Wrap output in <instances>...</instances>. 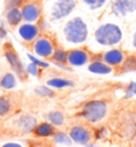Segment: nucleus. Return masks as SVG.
Returning a JSON list of instances; mask_svg holds the SVG:
<instances>
[{
	"label": "nucleus",
	"instance_id": "1",
	"mask_svg": "<svg viewBox=\"0 0 136 147\" xmlns=\"http://www.w3.org/2000/svg\"><path fill=\"white\" fill-rule=\"evenodd\" d=\"M127 31L121 19L110 16L107 19H102L96 26L92 33V38L94 44L100 49L118 47L125 42Z\"/></svg>",
	"mask_w": 136,
	"mask_h": 147
},
{
	"label": "nucleus",
	"instance_id": "2",
	"mask_svg": "<svg viewBox=\"0 0 136 147\" xmlns=\"http://www.w3.org/2000/svg\"><path fill=\"white\" fill-rule=\"evenodd\" d=\"M61 36L63 43L70 48L83 46L92 36L88 19L82 15L70 16L63 22Z\"/></svg>",
	"mask_w": 136,
	"mask_h": 147
},
{
	"label": "nucleus",
	"instance_id": "3",
	"mask_svg": "<svg viewBox=\"0 0 136 147\" xmlns=\"http://www.w3.org/2000/svg\"><path fill=\"white\" fill-rule=\"evenodd\" d=\"M79 0H49L46 4V17L50 24L64 22L74 14Z\"/></svg>",
	"mask_w": 136,
	"mask_h": 147
},
{
	"label": "nucleus",
	"instance_id": "4",
	"mask_svg": "<svg viewBox=\"0 0 136 147\" xmlns=\"http://www.w3.org/2000/svg\"><path fill=\"white\" fill-rule=\"evenodd\" d=\"M109 113V105L101 99H92L85 102L80 110V116L86 123L97 125L105 119Z\"/></svg>",
	"mask_w": 136,
	"mask_h": 147
},
{
	"label": "nucleus",
	"instance_id": "5",
	"mask_svg": "<svg viewBox=\"0 0 136 147\" xmlns=\"http://www.w3.org/2000/svg\"><path fill=\"white\" fill-rule=\"evenodd\" d=\"M2 51H3V57L5 59V62L10 67V69L18 77L19 80L26 81L28 78V74L26 71V66L22 63L21 59L17 51L15 50L13 45L11 43H4L2 46Z\"/></svg>",
	"mask_w": 136,
	"mask_h": 147
},
{
	"label": "nucleus",
	"instance_id": "6",
	"mask_svg": "<svg viewBox=\"0 0 136 147\" xmlns=\"http://www.w3.org/2000/svg\"><path fill=\"white\" fill-rule=\"evenodd\" d=\"M107 13L118 19H127L136 15V0H111Z\"/></svg>",
	"mask_w": 136,
	"mask_h": 147
},
{
	"label": "nucleus",
	"instance_id": "7",
	"mask_svg": "<svg viewBox=\"0 0 136 147\" xmlns=\"http://www.w3.org/2000/svg\"><path fill=\"white\" fill-rule=\"evenodd\" d=\"M31 46V51L38 58H42L44 60H50L52 55L54 52L56 45L54 40L47 34H41L34 40Z\"/></svg>",
	"mask_w": 136,
	"mask_h": 147
},
{
	"label": "nucleus",
	"instance_id": "8",
	"mask_svg": "<svg viewBox=\"0 0 136 147\" xmlns=\"http://www.w3.org/2000/svg\"><path fill=\"white\" fill-rule=\"evenodd\" d=\"M12 128L20 134L33 133L34 128L38 124L37 118L31 113H20L11 118Z\"/></svg>",
	"mask_w": 136,
	"mask_h": 147
},
{
	"label": "nucleus",
	"instance_id": "9",
	"mask_svg": "<svg viewBox=\"0 0 136 147\" xmlns=\"http://www.w3.org/2000/svg\"><path fill=\"white\" fill-rule=\"evenodd\" d=\"M97 55L111 67L119 68L128 58V52L121 47H113L97 53Z\"/></svg>",
	"mask_w": 136,
	"mask_h": 147
},
{
	"label": "nucleus",
	"instance_id": "10",
	"mask_svg": "<svg viewBox=\"0 0 136 147\" xmlns=\"http://www.w3.org/2000/svg\"><path fill=\"white\" fill-rule=\"evenodd\" d=\"M92 57V52L83 46L70 48L67 55V65L69 67H83L90 62Z\"/></svg>",
	"mask_w": 136,
	"mask_h": 147
},
{
	"label": "nucleus",
	"instance_id": "11",
	"mask_svg": "<svg viewBox=\"0 0 136 147\" xmlns=\"http://www.w3.org/2000/svg\"><path fill=\"white\" fill-rule=\"evenodd\" d=\"M16 36L25 45H31L42 34L37 24L23 22L15 29Z\"/></svg>",
	"mask_w": 136,
	"mask_h": 147
},
{
	"label": "nucleus",
	"instance_id": "12",
	"mask_svg": "<svg viewBox=\"0 0 136 147\" xmlns=\"http://www.w3.org/2000/svg\"><path fill=\"white\" fill-rule=\"evenodd\" d=\"M72 143L81 146H86L94 139V131L86 125H74L68 131Z\"/></svg>",
	"mask_w": 136,
	"mask_h": 147
},
{
	"label": "nucleus",
	"instance_id": "13",
	"mask_svg": "<svg viewBox=\"0 0 136 147\" xmlns=\"http://www.w3.org/2000/svg\"><path fill=\"white\" fill-rule=\"evenodd\" d=\"M20 9L23 22L37 24L43 18V7L37 0H27Z\"/></svg>",
	"mask_w": 136,
	"mask_h": 147
},
{
	"label": "nucleus",
	"instance_id": "14",
	"mask_svg": "<svg viewBox=\"0 0 136 147\" xmlns=\"http://www.w3.org/2000/svg\"><path fill=\"white\" fill-rule=\"evenodd\" d=\"M111 0H79V5L85 13L99 14L107 10Z\"/></svg>",
	"mask_w": 136,
	"mask_h": 147
},
{
	"label": "nucleus",
	"instance_id": "15",
	"mask_svg": "<svg viewBox=\"0 0 136 147\" xmlns=\"http://www.w3.org/2000/svg\"><path fill=\"white\" fill-rule=\"evenodd\" d=\"M87 70L89 73L95 74V75H110L114 71V68L111 67L110 65H107L105 62H103L102 60L100 59L97 55V53L92 55L90 62L87 64Z\"/></svg>",
	"mask_w": 136,
	"mask_h": 147
},
{
	"label": "nucleus",
	"instance_id": "16",
	"mask_svg": "<svg viewBox=\"0 0 136 147\" xmlns=\"http://www.w3.org/2000/svg\"><path fill=\"white\" fill-rule=\"evenodd\" d=\"M18 77L12 70L4 71L0 75V90L4 92L15 91L18 86Z\"/></svg>",
	"mask_w": 136,
	"mask_h": 147
},
{
	"label": "nucleus",
	"instance_id": "17",
	"mask_svg": "<svg viewBox=\"0 0 136 147\" xmlns=\"http://www.w3.org/2000/svg\"><path fill=\"white\" fill-rule=\"evenodd\" d=\"M3 18L7 22V25L9 26V28L16 29L21 22H23L21 9L20 7H14V9L4 10Z\"/></svg>",
	"mask_w": 136,
	"mask_h": 147
},
{
	"label": "nucleus",
	"instance_id": "18",
	"mask_svg": "<svg viewBox=\"0 0 136 147\" xmlns=\"http://www.w3.org/2000/svg\"><path fill=\"white\" fill-rule=\"evenodd\" d=\"M14 100L10 95L0 94V119H7L14 112Z\"/></svg>",
	"mask_w": 136,
	"mask_h": 147
},
{
	"label": "nucleus",
	"instance_id": "19",
	"mask_svg": "<svg viewBox=\"0 0 136 147\" xmlns=\"http://www.w3.org/2000/svg\"><path fill=\"white\" fill-rule=\"evenodd\" d=\"M67 55H68V50L65 49L64 47H61V46H56L54 52L52 55L51 61L53 64H55L58 67L60 68H63L65 70H69L70 67L67 65Z\"/></svg>",
	"mask_w": 136,
	"mask_h": 147
},
{
	"label": "nucleus",
	"instance_id": "20",
	"mask_svg": "<svg viewBox=\"0 0 136 147\" xmlns=\"http://www.w3.org/2000/svg\"><path fill=\"white\" fill-rule=\"evenodd\" d=\"M55 130L56 129H55L54 126L46 121L37 124L36 127L34 128L33 134L36 138H40V139H47V138H51L53 136Z\"/></svg>",
	"mask_w": 136,
	"mask_h": 147
},
{
	"label": "nucleus",
	"instance_id": "21",
	"mask_svg": "<svg viewBox=\"0 0 136 147\" xmlns=\"http://www.w3.org/2000/svg\"><path fill=\"white\" fill-rule=\"evenodd\" d=\"M46 84L48 86H50L51 88H53V90H63V88H72L74 85V82L71 79H68V78L55 76V77H51L47 79Z\"/></svg>",
	"mask_w": 136,
	"mask_h": 147
},
{
	"label": "nucleus",
	"instance_id": "22",
	"mask_svg": "<svg viewBox=\"0 0 136 147\" xmlns=\"http://www.w3.org/2000/svg\"><path fill=\"white\" fill-rule=\"evenodd\" d=\"M123 43H125V51L136 52V22L132 24L127 31V37Z\"/></svg>",
	"mask_w": 136,
	"mask_h": 147
},
{
	"label": "nucleus",
	"instance_id": "23",
	"mask_svg": "<svg viewBox=\"0 0 136 147\" xmlns=\"http://www.w3.org/2000/svg\"><path fill=\"white\" fill-rule=\"evenodd\" d=\"M65 115L62 111L60 110H52L48 112L46 115V121H49L51 125H53L55 128L58 127H62L65 124Z\"/></svg>",
	"mask_w": 136,
	"mask_h": 147
},
{
	"label": "nucleus",
	"instance_id": "24",
	"mask_svg": "<svg viewBox=\"0 0 136 147\" xmlns=\"http://www.w3.org/2000/svg\"><path fill=\"white\" fill-rule=\"evenodd\" d=\"M51 140L53 143L56 144V145H60V146L67 147L72 144V141L70 139L69 134L64 132V131H60V130H55V132L51 136Z\"/></svg>",
	"mask_w": 136,
	"mask_h": 147
},
{
	"label": "nucleus",
	"instance_id": "25",
	"mask_svg": "<svg viewBox=\"0 0 136 147\" xmlns=\"http://www.w3.org/2000/svg\"><path fill=\"white\" fill-rule=\"evenodd\" d=\"M33 92L37 97H41V98H52L55 95L54 90L51 88L50 86H48L47 84L37 85L34 88Z\"/></svg>",
	"mask_w": 136,
	"mask_h": 147
},
{
	"label": "nucleus",
	"instance_id": "26",
	"mask_svg": "<svg viewBox=\"0 0 136 147\" xmlns=\"http://www.w3.org/2000/svg\"><path fill=\"white\" fill-rule=\"evenodd\" d=\"M27 58L29 60V62H32L34 63L35 65L42 68V69H47L50 67V63L48 62L47 60H44L42 59V58H38L37 55H35L34 53H31V52H27Z\"/></svg>",
	"mask_w": 136,
	"mask_h": 147
},
{
	"label": "nucleus",
	"instance_id": "27",
	"mask_svg": "<svg viewBox=\"0 0 136 147\" xmlns=\"http://www.w3.org/2000/svg\"><path fill=\"white\" fill-rule=\"evenodd\" d=\"M119 68H120V70H121L122 73H129V71H134V70H136L135 55H128V58L125 59V63H123Z\"/></svg>",
	"mask_w": 136,
	"mask_h": 147
},
{
	"label": "nucleus",
	"instance_id": "28",
	"mask_svg": "<svg viewBox=\"0 0 136 147\" xmlns=\"http://www.w3.org/2000/svg\"><path fill=\"white\" fill-rule=\"evenodd\" d=\"M25 66H26V71H27V74H28V76H32V77H40V76L42 75L43 69L40 68L37 65H35L34 63L29 62L27 65H25Z\"/></svg>",
	"mask_w": 136,
	"mask_h": 147
},
{
	"label": "nucleus",
	"instance_id": "29",
	"mask_svg": "<svg viewBox=\"0 0 136 147\" xmlns=\"http://www.w3.org/2000/svg\"><path fill=\"white\" fill-rule=\"evenodd\" d=\"M27 0H3L2 5L3 10H9V9H14V7H21Z\"/></svg>",
	"mask_w": 136,
	"mask_h": 147
},
{
	"label": "nucleus",
	"instance_id": "30",
	"mask_svg": "<svg viewBox=\"0 0 136 147\" xmlns=\"http://www.w3.org/2000/svg\"><path fill=\"white\" fill-rule=\"evenodd\" d=\"M136 96V81H131L125 90V99H131Z\"/></svg>",
	"mask_w": 136,
	"mask_h": 147
},
{
	"label": "nucleus",
	"instance_id": "31",
	"mask_svg": "<svg viewBox=\"0 0 136 147\" xmlns=\"http://www.w3.org/2000/svg\"><path fill=\"white\" fill-rule=\"evenodd\" d=\"M107 134H109V131H107V129L105 127H99V128L94 130V140H104L107 136Z\"/></svg>",
	"mask_w": 136,
	"mask_h": 147
},
{
	"label": "nucleus",
	"instance_id": "32",
	"mask_svg": "<svg viewBox=\"0 0 136 147\" xmlns=\"http://www.w3.org/2000/svg\"><path fill=\"white\" fill-rule=\"evenodd\" d=\"M0 147H29V145L22 141H3L0 142Z\"/></svg>",
	"mask_w": 136,
	"mask_h": 147
},
{
	"label": "nucleus",
	"instance_id": "33",
	"mask_svg": "<svg viewBox=\"0 0 136 147\" xmlns=\"http://www.w3.org/2000/svg\"><path fill=\"white\" fill-rule=\"evenodd\" d=\"M9 34V26L4 20L3 17H0V40H7Z\"/></svg>",
	"mask_w": 136,
	"mask_h": 147
},
{
	"label": "nucleus",
	"instance_id": "34",
	"mask_svg": "<svg viewBox=\"0 0 136 147\" xmlns=\"http://www.w3.org/2000/svg\"><path fill=\"white\" fill-rule=\"evenodd\" d=\"M130 147H136V134L132 138V140H131V146Z\"/></svg>",
	"mask_w": 136,
	"mask_h": 147
},
{
	"label": "nucleus",
	"instance_id": "35",
	"mask_svg": "<svg viewBox=\"0 0 136 147\" xmlns=\"http://www.w3.org/2000/svg\"><path fill=\"white\" fill-rule=\"evenodd\" d=\"M86 147H99V146H98L96 143H94V142H90L88 145H86Z\"/></svg>",
	"mask_w": 136,
	"mask_h": 147
},
{
	"label": "nucleus",
	"instance_id": "36",
	"mask_svg": "<svg viewBox=\"0 0 136 147\" xmlns=\"http://www.w3.org/2000/svg\"><path fill=\"white\" fill-rule=\"evenodd\" d=\"M0 42H1V40H0ZM0 48H1V43H0Z\"/></svg>",
	"mask_w": 136,
	"mask_h": 147
},
{
	"label": "nucleus",
	"instance_id": "37",
	"mask_svg": "<svg viewBox=\"0 0 136 147\" xmlns=\"http://www.w3.org/2000/svg\"><path fill=\"white\" fill-rule=\"evenodd\" d=\"M67 147H74V146H71V145H70V146H67Z\"/></svg>",
	"mask_w": 136,
	"mask_h": 147
},
{
	"label": "nucleus",
	"instance_id": "38",
	"mask_svg": "<svg viewBox=\"0 0 136 147\" xmlns=\"http://www.w3.org/2000/svg\"><path fill=\"white\" fill-rule=\"evenodd\" d=\"M135 55V60H136V53H135V55Z\"/></svg>",
	"mask_w": 136,
	"mask_h": 147
},
{
	"label": "nucleus",
	"instance_id": "39",
	"mask_svg": "<svg viewBox=\"0 0 136 147\" xmlns=\"http://www.w3.org/2000/svg\"><path fill=\"white\" fill-rule=\"evenodd\" d=\"M37 147H42V146H37Z\"/></svg>",
	"mask_w": 136,
	"mask_h": 147
}]
</instances>
